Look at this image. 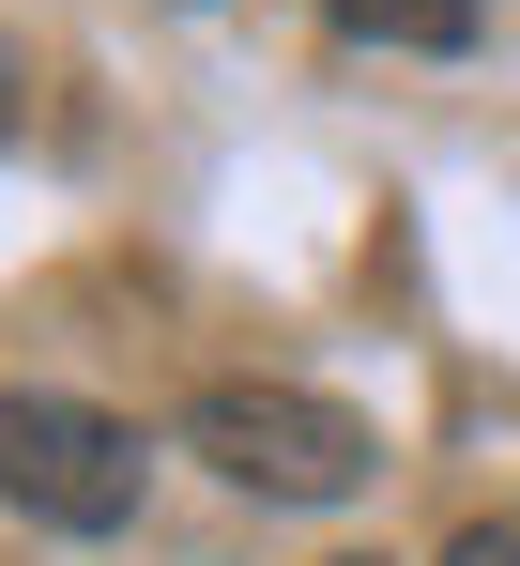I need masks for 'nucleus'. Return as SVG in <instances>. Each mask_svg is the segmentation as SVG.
Instances as JSON below:
<instances>
[{
  "label": "nucleus",
  "mask_w": 520,
  "mask_h": 566,
  "mask_svg": "<svg viewBox=\"0 0 520 566\" xmlns=\"http://www.w3.org/2000/svg\"><path fill=\"white\" fill-rule=\"evenodd\" d=\"M184 444L230 474V490H260V505H337V490H367V460H383L337 398H306V382H199Z\"/></svg>",
  "instance_id": "f257e3e1"
},
{
  "label": "nucleus",
  "mask_w": 520,
  "mask_h": 566,
  "mask_svg": "<svg viewBox=\"0 0 520 566\" xmlns=\"http://www.w3.org/2000/svg\"><path fill=\"white\" fill-rule=\"evenodd\" d=\"M0 505L62 521V536H123L138 521V429L92 398H0Z\"/></svg>",
  "instance_id": "f03ea898"
},
{
  "label": "nucleus",
  "mask_w": 520,
  "mask_h": 566,
  "mask_svg": "<svg viewBox=\"0 0 520 566\" xmlns=\"http://www.w3.org/2000/svg\"><path fill=\"white\" fill-rule=\"evenodd\" d=\"M337 31H367V46H475V15L490 0H322Z\"/></svg>",
  "instance_id": "7ed1b4c3"
},
{
  "label": "nucleus",
  "mask_w": 520,
  "mask_h": 566,
  "mask_svg": "<svg viewBox=\"0 0 520 566\" xmlns=\"http://www.w3.org/2000/svg\"><path fill=\"white\" fill-rule=\"evenodd\" d=\"M444 566H520V521H459V552Z\"/></svg>",
  "instance_id": "20e7f679"
},
{
  "label": "nucleus",
  "mask_w": 520,
  "mask_h": 566,
  "mask_svg": "<svg viewBox=\"0 0 520 566\" xmlns=\"http://www.w3.org/2000/svg\"><path fill=\"white\" fill-rule=\"evenodd\" d=\"M0 138H15V62H0Z\"/></svg>",
  "instance_id": "39448f33"
}]
</instances>
